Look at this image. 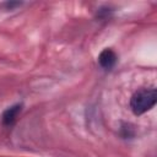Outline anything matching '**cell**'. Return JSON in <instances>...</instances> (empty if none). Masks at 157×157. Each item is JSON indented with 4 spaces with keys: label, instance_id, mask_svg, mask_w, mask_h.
<instances>
[{
    "label": "cell",
    "instance_id": "4",
    "mask_svg": "<svg viewBox=\"0 0 157 157\" xmlns=\"http://www.w3.org/2000/svg\"><path fill=\"white\" fill-rule=\"evenodd\" d=\"M20 5H21V2H5V4H4V6H6V7L10 9V10H12V7L20 6Z\"/></svg>",
    "mask_w": 157,
    "mask_h": 157
},
{
    "label": "cell",
    "instance_id": "3",
    "mask_svg": "<svg viewBox=\"0 0 157 157\" xmlns=\"http://www.w3.org/2000/svg\"><path fill=\"white\" fill-rule=\"evenodd\" d=\"M21 109H22V105L21 104H15V105L9 107L2 113V123H4V125H7V126L12 125L16 121V119H17Z\"/></svg>",
    "mask_w": 157,
    "mask_h": 157
},
{
    "label": "cell",
    "instance_id": "2",
    "mask_svg": "<svg viewBox=\"0 0 157 157\" xmlns=\"http://www.w3.org/2000/svg\"><path fill=\"white\" fill-rule=\"evenodd\" d=\"M117 59H118V58H117V54H115L112 49H109V48L103 49V50L101 52V54L98 55V63H99V65H101L103 69H105V70L112 69V67L115 65Z\"/></svg>",
    "mask_w": 157,
    "mask_h": 157
},
{
    "label": "cell",
    "instance_id": "1",
    "mask_svg": "<svg viewBox=\"0 0 157 157\" xmlns=\"http://www.w3.org/2000/svg\"><path fill=\"white\" fill-rule=\"evenodd\" d=\"M157 102L156 88H144L135 92L130 98V108L134 114L141 115L150 110Z\"/></svg>",
    "mask_w": 157,
    "mask_h": 157
}]
</instances>
